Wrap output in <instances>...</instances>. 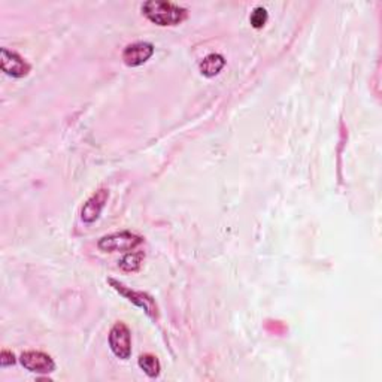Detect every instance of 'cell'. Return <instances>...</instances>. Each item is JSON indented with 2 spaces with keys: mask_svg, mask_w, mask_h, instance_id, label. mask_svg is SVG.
<instances>
[{
  "mask_svg": "<svg viewBox=\"0 0 382 382\" xmlns=\"http://www.w3.org/2000/svg\"><path fill=\"white\" fill-rule=\"evenodd\" d=\"M154 54V45L150 42H135L127 45L121 54L123 62L129 67L142 66L150 60Z\"/></svg>",
  "mask_w": 382,
  "mask_h": 382,
  "instance_id": "7",
  "label": "cell"
},
{
  "mask_svg": "<svg viewBox=\"0 0 382 382\" xmlns=\"http://www.w3.org/2000/svg\"><path fill=\"white\" fill-rule=\"evenodd\" d=\"M109 346L115 357L127 360L131 356V333L123 321L115 322L109 332Z\"/></svg>",
  "mask_w": 382,
  "mask_h": 382,
  "instance_id": "4",
  "label": "cell"
},
{
  "mask_svg": "<svg viewBox=\"0 0 382 382\" xmlns=\"http://www.w3.org/2000/svg\"><path fill=\"white\" fill-rule=\"evenodd\" d=\"M108 199H109V190H107V188H100L96 191L94 195H92V197L84 203V207L81 209L82 222L88 223V224L94 223L96 219L100 217L102 211H104Z\"/></svg>",
  "mask_w": 382,
  "mask_h": 382,
  "instance_id": "8",
  "label": "cell"
},
{
  "mask_svg": "<svg viewBox=\"0 0 382 382\" xmlns=\"http://www.w3.org/2000/svg\"><path fill=\"white\" fill-rule=\"evenodd\" d=\"M0 65L6 75L12 78H24L31 72V65L20 54L9 51L8 48L0 50Z\"/></svg>",
  "mask_w": 382,
  "mask_h": 382,
  "instance_id": "6",
  "label": "cell"
},
{
  "mask_svg": "<svg viewBox=\"0 0 382 382\" xmlns=\"http://www.w3.org/2000/svg\"><path fill=\"white\" fill-rule=\"evenodd\" d=\"M141 9L146 18L161 27L181 24L188 16L185 8L165 0H148Z\"/></svg>",
  "mask_w": 382,
  "mask_h": 382,
  "instance_id": "1",
  "label": "cell"
},
{
  "mask_svg": "<svg viewBox=\"0 0 382 382\" xmlns=\"http://www.w3.org/2000/svg\"><path fill=\"white\" fill-rule=\"evenodd\" d=\"M268 18H269L268 11L264 9L263 6H257L251 12V16H249V23H251V26L254 28H261L264 24H266Z\"/></svg>",
  "mask_w": 382,
  "mask_h": 382,
  "instance_id": "12",
  "label": "cell"
},
{
  "mask_svg": "<svg viewBox=\"0 0 382 382\" xmlns=\"http://www.w3.org/2000/svg\"><path fill=\"white\" fill-rule=\"evenodd\" d=\"M142 260H143V253H129L120 260V268L126 272H136L142 266Z\"/></svg>",
  "mask_w": 382,
  "mask_h": 382,
  "instance_id": "11",
  "label": "cell"
},
{
  "mask_svg": "<svg viewBox=\"0 0 382 382\" xmlns=\"http://www.w3.org/2000/svg\"><path fill=\"white\" fill-rule=\"evenodd\" d=\"M138 364H139L141 369L146 375H148L150 378H157L161 373V364L158 361V359L155 356H153V354L141 356L139 360H138Z\"/></svg>",
  "mask_w": 382,
  "mask_h": 382,
  "instance_id": "10",
  "label": "cell"
},
{
  "mask_svg": "<svg viewBox=\"0 0 382 382\" xmlns=\"http://www.w3.org/2000/svg\"><path fill=\"white\" fill-rule=\"evenodd\" d=\"M143 242V238L139 234H135L131 231H119L104 236L97 246L104 253H120V251H131L136 246H139Z\"/></svg>",
  "mask_w": 382,
  "mask_h": 382,
  "instance_id": "3",
  "label": "cell"
},
{
  "mask_svg": "<svg viewBox=\"0 0 382 382\" xmlns=\"http://www.w3.org/2000/svg\"><path fill=\"white\" fill-rule=\"evenodd\" d=\"M109 285L116 291L120 293V295L127 299L129 302L133 303L135 306L141 307V310L145 311V314L148 315L150 318L153 320H157L158 318V307H157V303L155 300L153 299V296H150L148 293H143V291H136V290H131L130 287H126L124 284H121L120 281H116V279L114 278H109L108 279Z\"/></svg>",
  "mask_w": 382,
  "mask_h": 382,
  "instance_id": "2",
  "label": "cell"
},
{
  "mask_svg": "<svg viewBox=\"0 0 382 382\" xmlns=\"http://www.w3.org/2000/svg\"><path fill=\"white\" fill-rule=\"evenodd\" d=\"M224 66H226L224 57H223L222 54H217V53H212V54H209V55L204 57L203 60L200 62V65H199L202 75L208 77V78L217 77L218 73L223 70Z\"/></svg>",
  "mask_w": 382,
  "mask_h": 382,
  "instance_id": "9",
  "label": "cell"
},
{
  "mask_svg": "<svg viewBox=\"0 0 382 382\" xmlns=\"http://www.w3.org/2000/svg\"><path fill=\"white\" fill-rule=\"evenodd\" d=\"M16 361H17L16 356H13L11 351H8V349L2 351V354H0V366L8 367V366L16 364Z\"/></svg>",
  "mask_w": 382,
  "mask_h": 382,
  "instance_id": "13",
  "label": "cell"
},
{
  "mask_svg": "<svg viewBox=\"0 0 382 382\" xmlns=\"http://www.w3.org/2000/svg\"><path fill=\"white\" fill-rule=\"evenodd\" d=\"M20 363L28 372L48 375L55 371L54 360L42 351H26L20 356Z\"/></svg>",
  "mask_w": 382,
  "mask_h": 382,
  "instance_id": "5",
  "label": "cell"
}]
</instances>
